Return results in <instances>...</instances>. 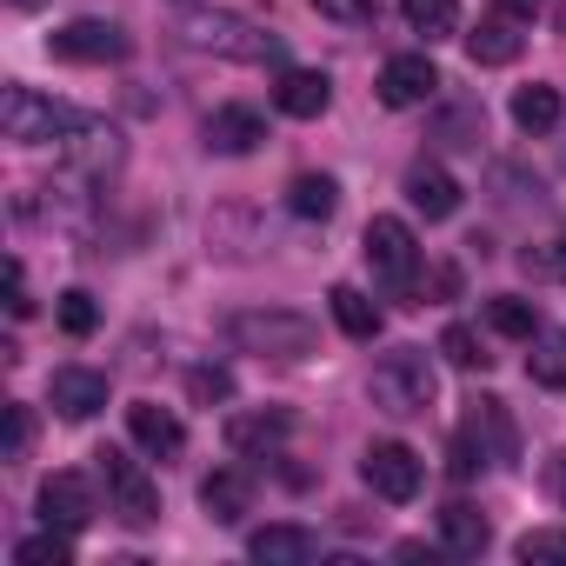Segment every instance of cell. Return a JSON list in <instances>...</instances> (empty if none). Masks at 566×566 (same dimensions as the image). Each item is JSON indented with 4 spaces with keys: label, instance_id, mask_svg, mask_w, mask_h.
Listing matches in <instances>:
<instances>
[{
    "label": "cell",
    "instance_id": "cell-12",
    "mask_svg": "<svg viewBox=\"0 0 566 566\" xmlns=\"http://www.w3.org/2000/svg\"><path fill=\"white\" fill-rule=\"evenodd\" d=\"M61 154H67V167H74V174L101 180V174H114V167H120V127H107V120H81V127L61 140Z\"/></svg>",
    "mask_w": 566,
    "mask_h": 566
},
{
    "label": "cell",
    "instance_id": "cell-18",
    "mask_svg": "<svg viewBox=\"0 0 566 566\" xmlns=\"http://www.w3.org/2000/svg\"><path fill=\"white\" fill-rule=\"evenodd\" d=\"M407 200H413L427 220H453V213H460V180H453L440 160H413V167H407Z\"/></svg>",
    "mask_w": 566,
    "mask_h": 566
},
{
    "label": "cell",
    "instance_id": "cell-10",
    "mask_svg": "<svg viewBox=\"0 0 566 566\" xmlns=\"http://www.w3.org/2000/svg\"><path fill=\"white\" fill-rule=\"evenodd\" d=\"M440 94V67L427 54H394L380 67V107H427Z\"/></svg>",
    "mask_w": 566,
    "mask_h": 566
},
{
    "label": "cell",
    "instance_id": "cell-1",
    "mask_svg": "<svg viewBox=\"0 0 566 566\" xmlns=\"http://www.w3.org/2000/svg\"><path fill=\"white\" fill-rule=\"evenodd\" d=\"M367 394H374V407H380L387 420H413V413H427V407H433L440 380H433V360H427L420 347H394V354H380V367H374Z\"/></svg>",
    "mask_w": 566,
    "mask_h": 566
},
{
    "label": "cell",
    "instance_id": "cell-38",
    "mask_svg": "<svg viewBox=\"0 0 566 566\" xmlns=\"http://www.w3.org/2000/svg\"><path fill=\"white\" fill-rule=\"evenodd\" d=\"M546 493H553V500L566 506V447H559V453L546 460Z\"/></svg>",
    "mask_w": 566,
    "mask_h": 566
},
{
    "label": "cell",
    "instance_id": "cell-23",
    "mask_svg": "<svg viewBox=\"0 0 566 566\" xmlns=\"http://www.w3.org/2000/svg\"><path fill=\"white\" fill-rule=\"evenodd\" d=\"M526 347H533V354H526V380L546 387V394H566V334H559V327H539Z\"/></svg>",
    "mask_w": 566,
    "mask_h": 566
},
{
    "label": "cell",
    "instance_id": "cell-3",
    "mask_svg": "<svg viewBox=\"0 0 566 566\" xmlns=\"http://www.w3.org/2000/svg\"><path fill=\"white\" fill-rule=\"evenodd\" d=\"M193 54H220V61H280V41H266L253 21H240V14H213V8H193V14H180V28H174Z\"/></svg>",
    "mask_w": 566,
    "mask_h": 566
},
{
    "label": "cell",
    "instance_id": "cell-33",
    "mask_svg": "<svg viewBox=\"0 0 566 566\" xmlns=\"http://www.w3.org/2000/svg\"><path fill=\"white\" fill-rule=\"evenodd\" d=\"M440 354H447L453 367H467V374L493 360V354H480V334H473V327H447V334H440Z\"/></svg>",
    "mask_w": 566,
    "mask_h": 566
},
{
    "label": "cell",
    "instance_id": "cell-15",
    "mask_svg": "<svg viewBox=\"0 0 566 566\" xmlns=\"http://www.w3.org/2000/svg\"><path fill=\"white\" fill-rule=\"evenodd\" d=\"M287 433H294L287 413H233V420H227V447H233L240 460H273L280 447H287Z\"/></svg>",
    "mask_w": 566,
    "mask_h": 566
},
{
    "label": "cell",
    "instance_id": "cell-27",
    "mask_svg": "<svg viewBox=\"0 0 566 566\" xmlns=\"http://www.w3.org/2000/svg\"><path fill=\"white\" fill-rule=\"evenodd\" d=\"M486 327L506 334V340H533V334H539V307L520 301V294H493V301H486Z\"/></svg>",
    "mask_w": 566,
    "mask_h": 566
},
{
    "label": "cell",
    "instance_id": "cell-31",
    "mask_svg": "<svg viewBox=\"0 0 566 566\" xmlns=\"http://www.w3.org/2000/svg\"><path fill=\"white\" fill-rule=\"evenodd\" d=\"M61 327H67L74 340H87V334L101 327V307H94L87 287H67V294H61Z\"/></svg>",
    "mask_w": 566,
    "mask_h": 566
},
{
    "label": "cell",
    "instance_id": "cell-5",
    "mask_svg": "<svg viewBox=\"0 0 566 566\" xmlns=\"http://www.w3.org/2000/svg\"><path fill=\"white\" fill-rule=\"evenodd\" d=\"M360 253H367L374 280H380L394 301H400V294H413V280H420V240H413V227H407L400 213H374V220H367Z\"/></svg>",
    "mask_w": 566,
    "mask_h": 566
},
{
    "label": "cell",
    "instance_id": "cell-22",
    "mask_svg": "<svg viewBox=\"0 0 566 566\" xmlns=\"http://www.w3.org/2000/svg\"><path fill=\"white\" fill-rule=\"evenodd\" d=\"M467 54H473V67H506V61H520V21H513V14L480 21V28L467 34Z\"/></svg>",
    "mask_w": 566,
    "mask_h": 566
},
{
    "label": "cell",
    "instance_id": "cell-13",
    "mask_svg": "<svg viewBox=\"0 0 566 566\" xmlns=\"http://www.w3.org/2000/svg\"><path fill=\"white\" fill-rule=\"evenodd\" d=\"M48 400H54L61 420H94L107 407V374H94V367H54Z\"/></svg>",
    "mask_w": 566,
    "mask_h": 566
},
{
    "label": "cell",
    "instance_id": "cell-17",
    "mask_svg": "<svg viewBox=\"0 0 566 566\" xmlns=\"http://www.w3.org/2000/svg\"><path fill=\"white\" fill-rule=\"evenodd\" d=\"M200 140H207V154H253L266 140V120L253 107H213L207 127H200Z\"/></svg>",
    "mask_w": 566,
    "mask_h": 566
},
{
    "label": "cell",
    "instance_id": "cell-16",
    "mask_svg": "<svg viewBox=\"0 0 566 566\" xmlns=\"http://www.w3.org/2000/svg\"><path fill=\"white\" fill-rule=\"evenodd\" d=\"M327 101H334V81L314 74V67H287V74H280V87H273V107L287 114V120H321Z\"/></svg>",
    "mask_w": 566,
    "mask_h": 566
},
{
    "label": "cell",
    "instance_id": "cell-35",
    "mask_svg": "<svg viewBox=\"0 0 566 566\" xmlns=\"http://www.w3.org/2000/svg\"><path fill=\"white\" fill-rule=\"evenodd\" d=\"M193 400H227L233 394V380H227V367H193Z\"/></svg>",
    "mask_w": 566,
    "mask_h": 566
},
{
    "label": "cell",
    "instance_id": "cell-24",
    "mask_svg": "<svg viewBox=\"0 0 566 566\" xmlns=\"http://www.w3.org/2000/svg\"><path fill=\"white\" fill-rule=\"evenodd\" d=\"M287 207H294L301 220H334V207H340V187H334V174H294V187H287Z\"/></svg>",
    "mask_w": 566,
    "mask_h": 566
},
{
    "label": "cell",
    "instance_id": "cell-4",
    "mask_svg": "<svg viewBox=\"0 0 566 566\" xmlns=\"http://www.w3.org/2000/svg\"><path fill=\"white\" fill-rule=\"evenodd\" d=\"M513 460V420L500 400H467V420L453 433V480H473L480 467H506Z\"/></svg>",
    "mask_w": 566,
    "mask_h": 566
},
{
    "label": "cell",
    "instance_id": "cell-30",
    "mask_svg": "<svg viewBox=\"0 0 566 566\" xmlns=\"http://www.w3.org/2000/svg\"><path fill=\"white\" fill-rule=\"evenodd\" d=\"M526 566H566V526H539V533H520L513 546Z\"/></svg>",
    "mask_w": 566,
    "mask_h": 566
},
{
    "label": "cell",
    "instance_id": "cell-19",
    "mask_svg": "<svg viewBox=\"0 0 566 566\" xmlns=\"http://www.w3.org/2000/svg\"><path fill=\"white\" fill-rule=\"evenodd\" d=\"M200 506H207V520L240 526V520L253 513V480H247L240 467H220V473H207V480H200Z\"/></svg>",
    "mask_w": 566,
    "mask_h": 566
},
{
    "label": "cell",
    "instance_id": "cell-26",
    "mask_svg": "<svg viewBox=\"0 0 566 566\" xmlns=\"http://www.w3.org/2000/svg\"><path fill=\"white\" fill-rule=\"evenodd\" d=\"M327 301H334V321H340L347 340H374V334H380V307H374L360 287H334Z\"/></svg>",
    "mask_w": 566,
    "mask_h": 566
},
{
    "label": "cell",
    "instance_id": "cell-21",
    "mask_svg": "<svg viewBox=\"0 0 566 566\" xmlns=\"http://www.w3.org/2000/svg\"><path fill=\"white\" fill-rule=\"evenodd\" d=\"M247 553H253L260 566H307V559H321V539H314L307 526H260V533L247 539Z\"/></svg>",
    "mask_w": 566,
    "mask_h": 566
},
{
    "label": "cell",
    "instance_id": "cell-9",
    "mask_svg": "<svg viewBox=\"0 0 566 566\" xmlns=\"http://www.w3.org/2000/svg\"><path fill=\"white\" fill-rule=\"evenodd\" d=\"M61 61H81V67H107V61H127V28L120 21H94V14H81V21H67L54 41H48Z\"/></svg>",
    "mask_w": 566,
    "mask_h": 566
},
{
    "label": "cell",
    "instance_id": "cell-39",
    "mask_svg": "<svg viewBox=\"0 0 566 566\" xmlns=\"http://www.w3.org/2000/svg\"><path fill=\"white\" fill-rule=\"evenodd\" d=\"M539 8H546V0H500V14H513L520 28H526V21H539Z\"/></svg>",
    "mask_w": 566,
    "mask_h": 566
},
{
    "label": "cell",
    "instance_id": "cell-40",
    "mask_svg": "<svg viewBox=\"0 0 566 566\" xmlns=\"http://www.w3.org/2000/svg\"><path fill=\"white\" fill-rule=\"evenodd\" d=\"M14 8H41V0H14Z\"/></svg>",
    "mask_w": 566,
    "mask_h": 566
},
{
    "label": "cell",
    "instance_id": "cell-20",
    "mask_svg": "<svg viewBox=\"0 0 566 566\" xmlns=\"http://www.w3.org/2000/svg\"><path fill=\"white\" fill-rule=\"evenodd\" d=\"M486 546H493V526H486L480 506H467V500L440 506V553H453V559H480Z\"/></svg>",
    "mask_w": 566,
    "mask_h": 566
},
{
    "label": "cell",
    "instance_id": "cell-32",
    "mask_svg": "<svg viewBox=\"0 0 566 566\" xmlns=\"http://www.w3.org/2000/svg\"><path fill=\"white\" fill-rule=\"evenodd\" d=\"M520 266H526L533 280H566V233H553V240L526 247V253H520Z\"/></svg>",
    "mask_w": 566,
    "mask_h": 566
},
{
    "label": "cell",
    "instance_id": "cell-2",
    "mask_svg": "<svg viewBox=\"0 0 566 566\" xmlns=\"http://www.w3.org/2000/svg\"><path fill=\"white\" fill-rule=\"evenodd\" d=\"M227 340L240 354H260V360H307L321 327L307 314H287V307H266V314H233L227 321Z\"/></svg>",
    "mask_w": 566,
    "mask_h": 566
},
{
    "label": "cell",
    "instance_id": "cell-28",
    "mask_svg": "<svg viewBox=\"0 0 566 566\" xmlns=\"http://www.w3.org/2000/svg\"><path fill=\"white\" fill-rule=\"evenodd\" d=\"M400 14H407V28H413V34L447 41V34L460 28V0H400Z\"/></svg>",
    "mask_w": 566,
    "mask_h": 566
},
{
    "label": "cell",
    "instance_id": "cell-29",
    "mask_svg": "<svg viewBox=\"0 0 566 566\" xmlns=\"http://www.w3.org/2000/svg\"><path fill=\"white\" fill-rule=\"evenodd\" d=\"M67 553H74V533H61V526H48V533H34V539L14 546L21 566H67Z\"/></svg>",
    "mask_w": 566,
    "mask_h": 566
},
{
    "label": "cell",
    "instance_id": "cell-8",
    "mask_svg": "<svg viewBox=\"0 0 566 566\" xmlns=\"http://www.w3.org/2000/svg\"><path fill=\"white\" fill-rule=\"evenodd\" d=\"M360 473H367V486H374L380 500H394V506H407V500L420 493V480H427V467H420V453H413L407 440H374V447L360 453Z\"/></svg>",
    "mask_w": 566,
    "mask_h": 566
},
{
    "label": "cell",
    "instance_id": "cell-14",
    "mask_svg": "<svg viewBox=\"0 0 566 566\" xmlns=\"http://www.w3.org/2000/svg\"><path fill=\"white\" fill-rule=\"evenodd\" d=\"M127 433H134V447H140V453H154V460H174V453L187 447L180 413H174V407H154V400L127 407Z\"/></svg>",
    "mask_w": 566,
    "mask_h": 566
},
{
    "label": "cell",
    "instance_id": "cell-11",
    "mask_svg": "<svg viewBox=\"0 0 566 566\" xmlns=\"http://www.w3.org/2000/svg\"><path fill=\"white\" fill-rule=\"evenodd\" d=\"M94 513H101V506H94V486H87L81 473H48V480H41V520H48V526L81 533Z\"/></svg>",
    "mask_w": 566,
    "mask_h": 566
},
{
    "label": "cell",
    "instance_id": "cell-25",
    "mask_svg": "<svg viewBox=\"0 0 566 566\" xmlns=\"http://www.w3.org/2000/svg\"><path fill=\"white\" fill-rule=\"evenodd\" d=\"M513 120H520V134H546V127H559V87H546V81L520 87V94H513Z\"/></svg>",
    "mask_w": 566,
    "mask_h": 566
},
{
    "label": "cell",
    "instance_id": "cell-6",
    "mask_svg": "<svg viewBox=\"0 0 566 566\" xmlns=\"http://www.w3.org/2000/svg\"><path fill=\"white\" fill-rule=\"evenodd\" d=\"M81 127V114L74 107H61V101H48V94H34V87H8L0 94V134H8L14 147H48V140H67Z\"/></svg>",
    "mask_w": 566,
    "mask_h": 566
},
{
    "label": "cell",
    "instance_id": "cell-7",
    "mask_svg": "<svg viewBox=\"0 0 566 566\" xmlns=\"http://www.w3.org/2000/svg\"><path fill=\"white\" fill-rule=\"evenodd\" d=\"M101 480H107V513H120L127 526H154L160 520V493L147 480V467L127 453V447H101Z\"/></svg>",
    "mask_w": 566,
    "mask_h": 566
},
{
    "label": "cell",
    "instance_id": "cell-36",
    "mask_svg": "<svg viewBox=\"0 0 566 566\" xmlns=\"http://www.w3.org/2000/svg\"><path fill=\"white\" fill-rule=\"evenodd\" d=\"M28 440H34V413L28 407H8V460H21Z\"/></svg>",
    "mask_w": 566,
    "mask_h": 566
},
{
    "label": "cell",
    "instance_id": "cell-41",
    "mask_svg": "<svg viewBox=\"0 0 566 566\" xmlns=\"http://www.w3.org/2000/svg\"><path fill=\"white\" fill-rule=\"evenodd\" d=\"M559 28H566V8H559Z\"/></svg>",
    "mask_w": 566,
    "mask_h": 566
},
{
    "label": "cell",
    "instance_id": "cell-34",
    "mask_svg": "<svg viewBox=\"0 0 566 566\" xmlns=\"http://www.w3.org/2000/svg\"><path fill=\"white\" fill-rule=\"evenodd\" d=\"M314 8H321L327 21H340V28H367V21L380 14V0H314Z\"/></svg>",
    "mask_w": 566,
    "mask_h": 566
},
{
    "label": "cell",
    "instance_id": "cell-37",
    "mask_svg": "<svg viewBox=\"0 0 566 566\" xmlns=\"http://www.w3.org/2000/svg\"><path fill=\"white\" fill-rule=\"evenodd\" d=\"M8 314H14V321L34 314V301H28V266H21V260H8Z\"/></svg>",
    "mask_w": 566,
    "mask_h": 566
}]
</instances>
